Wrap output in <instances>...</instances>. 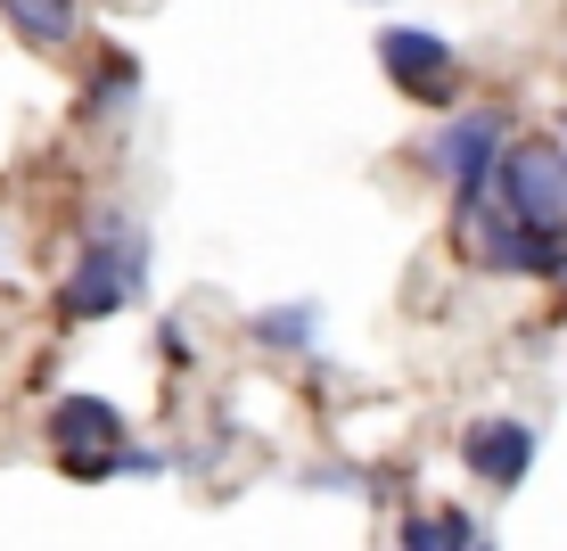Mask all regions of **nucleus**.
Returning a JSON list of instances; mask_svg holds the SVG:
<instances>
[{"instance_id": "2", "label": "nucleus", "mask_w": 567, "mask_h": 551, "mask_svg": "<svg viewBox=\"0 0 567 551\" xmlns=\"http://www.w3.org/2000/svg\"><path fill=\"white\" fill-rule=\"evenodd\" d=\"M502 149H511V115L502 108H461V115H444V124L427 132V165L453 182V223H468V214L485 206V182H494Z\"/></svg>"}, {"instance_id": "8", "label": "nucleus", "mask_w": 567, "mask_h": 551, "mask_svg": "<svg viewBox=\"0 0 567 551\" xmlns=\"http://www.w3.org/2000/svg\"><path fill=\"white\" fill-rule=\"evenodd\" d=\"M321 329H329V313L312 305V297H288V305L247 313V338H256L264 354H305V346H321Z\"/></svg>"}, {"instance_id": "12", "label": "nucleus", "mask_w": 567, "mask_h": 551, "mask_svg": "<svg viewBox=\"0 0 567 551\" xmlns=\"http://www.w3.org/2000/svg\"><path fill=\"white\" fill-rule=\"evenodd\" d=\"M468 551H494V535H477V543H468Z\"/></svg>"}, {"instance_id": "11", "label": "nucleus", "mask_w": 567, "mask_h": 551, "mask_svg": "<svg viewBox=\"0 0 567 551\" xmlns=\"http://www.w3.org/2000/svg\"><path fill=\"white\" fill-rule=\"evenodd\" d=\"M132 100H141V58L107 50L100 58V83H91V108H132Z\"/></svg>"}, {"instance_id": "4", "label": "nucleus", "mask_w": 567, "mask_h": 551, "mask_svg": "<svg viewBox=\"0 0 567 551\" xmlns=\"http://www.w3.org/2000/svg\"><path fill=\"white\" fill-rule=\"evenodd\" d=\"M461 231V247H468V264L477 272H502V280H559L567 272V239L559 231H535V223H518V214H502L494 198H485L468 223H453Z\"/></svg>"}, {"instance_id": "9", "label": "nucleus", "mask_w": 567, "mask_h": 551, "mask_svg": "<svg viewBox=\"0 0 567 551\" xmlns=\"http://www.w3.org/2000/svg\"><path fill=\"white\" fill-rule=\"evenodd\" d=\"M0 17L25 50H66L83 33V0H0Z\"/></svg>"}, {"instance_id": "7", "label": "nucleus", "mask_w": 567, "mask_h": 551, "mask_svg": "<svg viewBox=\"0 0 567 551\" xmlns=\"http://www.w3.org/2000/svg\"><path fill=\"white\" fill-rule=\"evenodd\" d=\"M535 452H543L535 420H511V411H494V420H468V428H461V469H477V486H494V494L526 486Z\"/></svg>"}, {"instance_id": "6", "label": "nucleus", "mask_w": 567, "mask_h": 551, "mask_svg": "<svg viewBox=\"0 0 567 551\" xmlns=\"http://www.w3.org/2000/svg\"><path fill=\"white\" fill-rule=\"evenodd\" d=\"M50 445L66 461V478H115V445H124V411L107 396H58L50 404Z\"/></svg>"}, {"instance_id": "5", "label": "nucleus", "mask_w": 567, "mask_h": 551, "mask_svg": "<svg viewBox=\"0 0 567 551\" xmlns=\"http://www.w3.org/2000/svg\"><path fill=\"white\" fill-rule=\"evenodd\" d=\"M379 74L420 108H444L461 91V50L427 25H379Z\"/></svg>"}, {"instance_id": "13", "label": "nucleus", "mask_w": 567, "mask_h": 551, "mask_svg": "<svg viewBox=\"0 0 567 551\" xmlns=\"http://www.w3.org/2000/svg\"><path fill=\"white\" fill-rule=\"evenodd\" d=\"M362 9H395V0H362Z\"/></svg>"}, {"instance_id": "10", "label": "nucleus", "mask_w": 567, "mask_h": 551, "mask_svg": "<svg viewBox=\"0 0 567 551\" xmlns=\"http://www.w3.org/2000/svg\"><path fill=\"white\" fill-rule=\"evenodd\" d=\"M485 535V527L477 519H468V510L461 502H444V510H427V519H403V551H468V543H477Z\"/></svg>"}, {"instance_id": "1", "label": "nucleus", "mask_w": 567, "mask_h": 551, "mask_svg": "<svg viewBox=\"0 0 567 551\" xmlns=\"http://www.w3.org/2000/svg\"><path fill=\"white\" fill-rule=\"evenodd\" d=\"M141 297H148V231L124 206H100L83 223L74 272L58 280V313L66 322H115V313L141 305Z\"/></svg>"}, {"instance_id": "3", "label": "nucleus", "mask_w": 567, "mask_h": 551, "mask_svg": "<svg viewBox=\"0 0 567 551\" xmlns=\"http://www.w3.org/2000/svg\"><path fill=\"white\" fill-rule=\"evenodd\" d=\"M485 198L502 214H518V223L567 239V149L559 141H511L502 165H494V182H485Z\"/></svg>"}, {"instance_id": "14", "label": "nucleus", "mask_w": 567, "mask_h": 551, "mask_svg": "<svg viewBox=\"0 0 567 551\" xmlns=\"http://www.w3.org/2000/svg\"><path fill=\"white\" fill-rule=\"evenodd\" d=\"M551 141H559V149H567V124H559V132H551Z\"/></svg>"}]
</instances>
